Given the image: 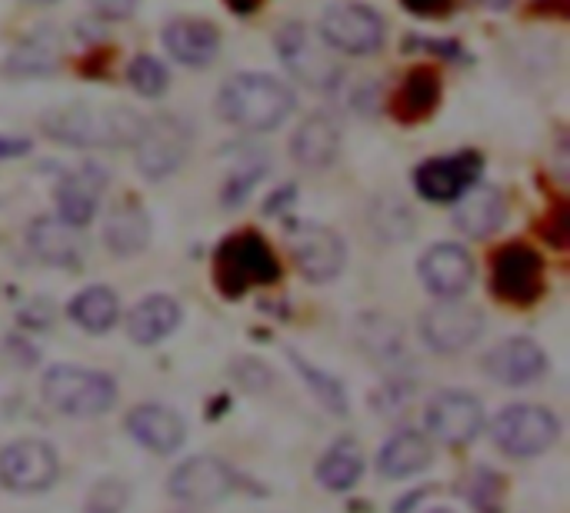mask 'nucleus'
Returning <instances> with one entry per match:
<instances>
[{"label": "nucleus", "instance_id": "1", "mask_svg": "<svg viewBox=\"0 0 570 513\" xmlns=\"http://www.w3.org/2000/svg\"><path fill=\"white\" fill-rule=\"evenodd\" d=\"M144 117L130 107H57L43 117V134L73 147H134Z\"/></svg>", "mask_w": 570, "mask_h": 513}, {"label": "nucleus", "instance_id": "2", "mask_svg": "<svg viewBox=\"0 0 570 513\" xmlns=\"http://www.w3.org/2000/svg\"><path fill=\"white\" fill-rule=\"evenodd\" d=\"M220 114L244 130H274L294 110V93L271 73H237L220 87Z\"/></svg>", "mask_w": 570, "mask_h": 513}, {"label": "nucleus", "instance_id": "3", "mask_svg": "<svg viewBox=\"0 0 570 513\" xmlns=\"http://www.w3.org/2000/svg\"><path fill=\"white\" fill-rule=\"evenodd\" d=\"M214 277H217V290L224 297H240L250 287H267L281 280V264L274 257V250L267 247V240L254 230L234 234L217 247V260H214Z\"/></svg>", "mask_w": 570, "mask_h": 513}, {"label": "nucleus", "instance_id": "4", "mask_svg": "<svg viewBox=\"0 0 570 513\" xmlns=\"http://www.w3.org/2000/svg\"><path fill=\"white\" fill-rule=\"evenodd\" d=\"M43 401L67 417H97L117 404L114 377L83 367H50L43 374Z\"/></svg>", "mask_w": 570, "mask_h": 513}, {"label": "nucleus", "instance_id": "5", "mask_svg": "<svg viewBox=\"0 0 570 513\" xmlns=\"http://www.w3.org/2000/svg\"><path fill=\"white\" fill-rule=\"evenodd\" d=\"M494 444L508 454V457H541L544 451H551L561 437V424L548 407L538 404H511L504 407L494 424H491Z\"/></svg>", "mask_w": 570, "mask_h": 513}, {"label": "nucleus", "instance_id": "6", "mask_svg": "<svg viewBox=\"0 0 570 513\" xmlns=\"http://www.w3.org/2000/svg\"><path fill=\"white\" fill-rule=\"evenodd\" d=\"M277 53L284 60V67L311 90H334L341 80V67L334 63L331 50L324 40L314 37L311 27L304 23H287L277 33Z\"/></svg>", "mask_w": 570, "mask_h": 513}, {"label": "nucleus", "instance_id": "7", "mask_svg": "<svg viewBox=\"0 0 570 513\" xmlns=\"http://www.w3.org/2000/svg\"><path fill=\"white\" fill-rule=\"evenodd\" d=\"M384 33H387L384 20L377 17V10L364 3H334L321 20V40L331 50L351 57H367L381 50Z\"/></svg>", "mask_w": 570, "mask_h": 513}, {"label": "nucleus", "instance_id": "8", "mask_svg": "<svg viewBox=\"0 0 570 513\" xmlns=\"http://www.w3.org/2000/svg\"><path fill=\"white\" fill-rule=\"evenodd\" d=\"M491 287L501 300L528 307L544 290V264L541 254L528 244H508L494 254L491 264Z\"/></svg>", "mask_w": 570, "mask_h": 513}, {"label": "nucleus", "instance_id": "9", "mask_svg": "<svg viewBox=\"0 0 570 513\" xmlns=\"http://www.w3.org/2000/svg\"><path fill=\"white\" fill-rule=\"evenodd\" d=\"M481 334H484V314L471 304H461L458 297L434 304L421 317V337L438 354H461Z\"/></svg>", "mask_w": 570, "mask_h": 513}, {"label": "nucleus", "instance_id": "10", "mask_svg": "<svg viewBox=\"0 0 570 513\" xmlns=\"http://www.w3.org/2000/svg\"><path fill=\"white\" fill-rule=\"evenodd\" d=\"M57 474V454L43 441H17L0 451V484L13 494H40Z\"/></svg>", "mask_w": 570, "mask_h": 513}, {"label": "nucleus", "instance_id": "11", "mask_svg": "<svg viewBox=\"0 0 570 513\" xmlns=\"http://www.w3.org/2000/svg\"><path fill=\"white\" fill-rule=\"evenodd\" d=\"M187 127L174 117H154L144 124L140 137H137V170L147 180H164L167 174H174L184 157H187Z\"/></svg>", "mask_w": 570, "mask_h": 513}, {"label": "nucleus", "instance_id": "12", "mask_svg": "<svg viewBox=\"0 0 570 513\" xmlns=\"http://www.w3.org/2000/svg\"><path fill=\"white\" fill-rule=\"evenodd\" d=\"M484 170V157L478 150H461L454 157H434L417 167L414 184L424 200L434 204H454L461 194H468Z\"/></svg>", "mask_w": 570, "mask_h": 513}, {"label": "nucleus", "instance_id": "13", "mask_svg": "<svg viewBox=\"0 0 570 513\" xmlns=\"http://www.w3.org/2000/svg\"><path fill=\"white\" fill-rule=\"evenodd\" d=\"M291 257L311 284H327L344 270V240L324 224H297L291 230Z\"/></svg>", "mask_w": 570, "mask_h": 513}, {"label": "nucleus", "instance_id": "14", "mask_svg": "<svg viewBox=\"0 0 570 513\" xmlns=\"http://www.w3.org/2000/svg\"><path fill=\"white\" fill-rule=\"evenodd\" d=\"M428 431L448 447H464L484 431V407L464 391H441L428 404Z\"/></svg>", "mask_w": 570, "mask_h": 513}, {"label": "nucleus", "instance_id": "15", "mask_svg": "<svg viewBox=\"0 0 570 513\" xmlns=\"http://www.w3.org/2000/svg\"><path fill=\"white\" fill-rule=\"evenodd\" d=\"M234 484H237V474L224 461H217V457H190L170 474L167 491L180 504L207 507V504L224 501L234 491Z\"/></svg>", "mask_w": 570, "mask_h": 513}, {"label": "nucleus", "instance_id": "16", "mask_svg": "<svg viewBox=\"0 0 570 513\" xmlns=\"http://www.w3.org/2000/svg\"><path fill=\"white\" fill-rule=\"evenodd\" d=\"M417 270H421L424 287L434 297H441V300L461 297L471 287V280H474V260H471V254L461 244H438V247H431L421 257Z\"/></svg>", "mask_w": 570, "mask_h": 513}, {"label": "nucleus", "instance_id": "17", "mask_svg": "<svg viewBox=\"0 0 570 513\" xmlns=\"http://www.w3.org/2000/svg\"><path fill=\"white\" fill-rule=\"evenodd\" d=\"M484 371L504 387H528L548 374V354L528 337H511L484 357Z\"/></svg>", "mask_w": 570, "mask_h": 513}, {"label": "nucleus", "instance_id": "18", "mask_svg": "<svg viewBox=\"0 0 570 513\" xmlns=\"http://www.w3.org/2000/svg\"><path fill=\"white\" fill-rule=\"evenodd\" d=\"M107 187V170L100 164H80L57 184V217L70 227H87L97 214L100 190Z\"/></svg>", "mask_w": 570, "mask_h": 513}, {"label": "nucleus", "instance_id": "19", "mask_svg": "<svg viewBox=\"0 0 570 513\" xmlns=\"http://www.w3.org/2000/svg\"><path fill=\"white\" fill-rule=\"evenodd\" d=\"M164 47L170 50L174 60L187 67H204L217 57L220 50V33L214 23L197 20V17H177L164 27Z\"/></svg>", "mask_w": 570, "mask_h": 513}, {"label": "nucleus", "instance_id": "20", "mask_svg": "<svg viewBox=\"0 0 570 513\" xmlns=\"http://www.w3.org/2000/svg\"><path fill=\"white\" fill-rule=\"evenodd\" d=\"M127 431H130V437L140 447H147L154 454H174L184 444V437H187L184 421L174 411L160 407V404L134 407L130 417H127Z\"/></svg>", "mask_w": 570, "mask_h": 513}, {"label": "nucleus", "instance_id": "21", "mask_svg": "<svg viewBox=\"0 0 570 513\" xmlns=\"http://www.w3.org/2000/svg\"><path fill=\"white\" fill-rule=\"evenodd\" d=\"M458 210H454V224L468 234V237H491L504 227V217H508V204H504V194L498 187H471L468 194H461L458 200Z\"/></svg>", "mask_w": 570, "mask_h": 513}, {"label": "nucleus", "instance_id": "22", "mask_svg": "<svg viewBox=\"0 0 570 513\" xmlns=\"http://www.w3.org/2000/svg\"><path fill=\"white\" fill-rule=\"evenodd\" d=\"M30 250L50 267H77L80 264V237L77 227L60 217H37L27 230Z\"/></svg>", "mask_w": 570, "mask_h": 513}, {"label": "nucleus", "instance_id": "23", "mask_svg": "<svg viewBox=\"0 0 570 513\" xmlns=\"http://www.w3.org/2000/svg\"><path fill=\"white\" fill-rule=\"evenodd\" d=\"M431 457H434V447L424 434L417 431H401L394 434L381 454H377V474L387 477V481H404V477H414L421 471L431 467Z\"/></svg>", "mask_w": 570, "mask_h": 513}, {"label": "nucleus", "instance_id": "24", "mask_svg": "<svg viewBox=\"0 0 570 513\" xmlns=\"http://www.w3.org/2000/svg\"><path fill=\"white\" fill-rule=\"evenodd\" d=\"M337 147H341V130L327 114L307 117L291 137V157L301 167H311V170L327 167L337 157Z\"/></svg>", "mask_w": 570, "mask_h": 513}, {"label": "nucleus", "instance_id": "25", "mask_svg": "<svg viewBox=\"0 0 570 513\" xmlns=\"http://www.w3.org/2000/svg\"><path fill=\"white\" fill-rule=\"evenodd\" d=\"M180 327V304L174 297H164V294H154V297H144L130 317H127V334L134 344H160L164 337H170L174 331Z\"/></svg>", "mask_w": 570, "mask_h": 513}, {"label": "nucleus", "instance_id": "26", "mask_svg": "<svg viewBox=\"0 0 570 513\" xmlns=\"http://www.w3.org/2000/svg\"><path fill=\"white\" fill-rule=\"evenodd\" d=\"M147 240H150V217L144 214V207H137L134 200L117 204L104 224L107 250L117 257H134L147 247Z\"/></svg>", "mask_w": 570, "mask_h": 513}, {"label": "nucleus", "instance_id": "27", "mask_svg": "<svg viewBox=\"0 0 570 513\" xmlns=\"http://www.w3.org/2000/svg\"><path fill=\"white\" fill-rule=\"evenodd\" d=\"M441 100V77L431 67H417L404 77V83L394 93V117L404 124L424 120Z\"/></svg>", "mask_w": 570, "mask_h": 513}, {"label": "nucleus", "instance_id": "28", "mask_svg": "<svg viewBox=\"0 0 570 513\" xmlns=\"http://www.w3.org/2000/svg\"><path fill=\"white\" fill-rule=\"evenodd\" d=\"M67 314L77 327H83L90 334H107L120 317V300L107 287H87L70 300Z\"/></svg>", "mask_w": 570, "mask_h": 513}, {"label": "nucleus", "instance_id": "29", "mask_svg": "<svg viewBox=\"0 0 570 513\" xmlns=\"http://www.w3.org/2000/svg\"><path fill=\"white\" fill-rule=\"evenodd\" d=\"M361 477H364V454H361L357 441H351V437L337 441L317 464V481L327 491H351Z\"/></svg>", "mask_w": 570, "mask_h": 513}, {"label": "nucleus", "instance_id": "30", "mask_svg": "<svg viewBox=\"0 0 570 513\" xmlns=\"http://www.w3.org/2000/svg\"><path fill=\"white\" fill-rule=\"evenodd\" d=\"M291 361H294V367H297V374L311 384V391L317 394V401L331 411V414H337V417H344L347 414V397H344V387H341V381H334L331 374H321L317 367H311L304 357H297L294 351H291Z\"/></svg>", "mask_w": 570, "mask_h": 513}, {"label": "nucleus", "instance_id": "31", "mask_svg": "<svg viewBox=\"0 0 570 513\" xmlns=\"http://www.w3.org/2000/svg\"><path fill=\"white\" fill-rule=\"evenodd\" d=\"M127 77H130V87H134L137 93H144V97H160V93L167 90V83H170L167 67H164L157 57H150V53L134 57Z\"/></svg>", "mask_w": 570, "mask_h": 513}, {"label": "nucleus", "instance_id": "32", "mask_svg": "<svg viewBox=\"0 0 570 513\" xmlns=\"http://www.w3.org/2000/svg\"><path fill=\"white\" fill-rule=\"evenodd\" d=\"M53 50H47V43H20L13 50V57H7V73H17V77H33V73H53Z\"/></svg>", "mask_w": 570, "mask_h": 513}, {"label": "nucleus", "instance_id": "33", "mask_svg": "<svg viewBox=\"0 0 570 513\" xmlns=\"http://www.w3.org/2000/svg\"><path fill=\"white\" fill-rule=\"evenodd\" d=\"M127 497H130V491H127L124 481H114V477L97 481L90 487L87 501H83V513H124Z\"/></svg>", "mask_w": 570, "mask_h": 513}, {"label": "nucleus", "instance_id": "34", "mask_svg": "<svg viewBox=\"0 0 570 513\" xmlns=\"http://www.w3.org/2000/svg\"><path fill=\"white\" fill-rule=\"evenodd\" d=\"M264 170H267V160H264V157H261V160H247L244 167H237V170L227 177L224 190H220L224 204H227V207H240V200L257 187V180L264 177Z\"/></svg>", "mask_w": 570, "mask_h": 513}, {"label": "nucleus", "instance_id": "35", "mask_svg": "<svg viewBox=\"0 0 570 513\" xmlns=\"http://www.w3.org/2000/svg\"><path fill=\"white\" fill-rule=\"evenodd\" d=\"M90 7L104 17V20H127L137 7V0H90Z\"/></svg>", "mask_w": 570, "mask_h": 513}, {"label": "nucleus", "instance_id": "36", "mask_svg": "<svg viewBox=\"0 0 570 513\" xmlns=\"http://www.w3.org/2000/svg\"><path fill=\"white\" fill-rule=\"evenodd\" d=\"M27 150H30V140H23V137H0V160L23 157Z\"/></svg>", "mask_w": 570, "mask_h": 513}, {"label": "nucleus", "instance_id": "37", "mask_svg": "<svg viewBox=\"0 0 570 513\" xmlns=\"http://www.w3.org/2000/svg\"><path fill=\"white\" fill-rule=\"evenodd\" d=\"M451 0H404V7L407 10H414V13H434V10H444Z\"/></svg>", "mask_w": 570, "mask_h": 513}, {"label": "nucleus", "instance_id": "38", "mask_svg": "<svg viewBox=\"0 0 570 513\" xmlns=\"http://www.w3.org/2000/svg\"><path fill=\"white\" fill-rule=\"evenodd\" d=\"M291 197H294V187H284L281 194H274V197L267 200V207H264V210H267V214H277L281 207H287L284 200H291Z\"/></svg>", "mask_w": 570, "mask_h": 513}, {"label": "nucleus", "instance_id": "39", "mask_svg": "<svg viewBox=\"0 0 570 513\" xmlns=\"http://www.w3.org/2000/svg\"><path fill=\"white\" fill-rule=\"evenodd\" d=\"M237 13H250L254 7H257V0H227Z\"/></svg>", "mask_w": 570, "mask_h": 513}, {"label": "nucleus", "instance_id": "40", "mask_svg": "<svg viewBox=\"0 0 570 513\" xmlns=\"http://www.w3.org/2000/svg\"><path fill=\"white\" fill-rule=\"evenodd\" d=\"M484 7H491V10H504V7H511L514 0H481Z\"/></svg>", "mask_w": 570, "mask_h": 513}, {"label": "nucleus", "instance_id": "41", "mask_svg": "<svg viewBox=\"0 0 570 513\" xmlns=\"http://www.w3.org/2000/svg\"><path fill=\"white\" fill-rule=\"evenodd\" d=\"M30 3H53V0H30Z\"/></svg>", "mask_w": 570, "mask_h": 513}, {"label": "nucleus", "instance_id": "42", "mask_svg": "<svg viewBox=\"0 0 570 513\" xmlns=\"http://www.w3.org/2000/svg\"><path fill=\"white\" fill-rule=\"evenodd\" d=\"M431 513H454V511H431Z\"/></svg>", "mask_w": 570, "mask_h": 513}]
</instances>
